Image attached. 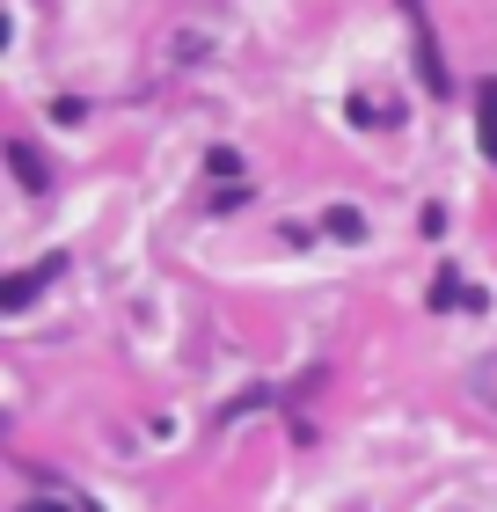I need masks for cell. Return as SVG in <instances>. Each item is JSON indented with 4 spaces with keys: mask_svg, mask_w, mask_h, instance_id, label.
<instances>
[{
    "mask_svg": "<svg viewBox=\"0 0 497 512\" xmlns=\"http://www.w3.org/2000/svg\"><path fill=\"white\" fill-rule=\"evenodd\" d=\"M476 132H483V154L497 161V81L476 88Z\"/></svg>",
    "mask_w": 497,
    "mask_h": 512,
    "instance_id": "2",
    "label": "cell"
},
{
    "mask_svg": "<svg viewBox=\"0 0 497 512\" xmlns=\"http://www.w3.org/2000/svg\"><path fill=\"white\" fill-rule=\"evenodd\" d=\"M44 278H59V256H52V264H37V271H15L8 286H0V308H8V315H22V308L37 300V286H44Z\"/></svg>",
    "mask_w": 497,
    "mask_h": 512,
    "instance_id": "1",
    "label": "cell"
},
{
    "mask_svg": "<svg viewBox=\"0 0 497 512\" xmlns=\"http://www.w3.org/2000/svg\"><path fill=\"white\" fill-rule=\"evenodd\" d=\"M8 161H15V176L30 183V191H44V161H37V147H30V139H8Z\"/></svg>",
    "mask_w": 497,
    "mask_h": 512,
    "instance_id": "3",
    "label": "cell"
}]
</instances>
